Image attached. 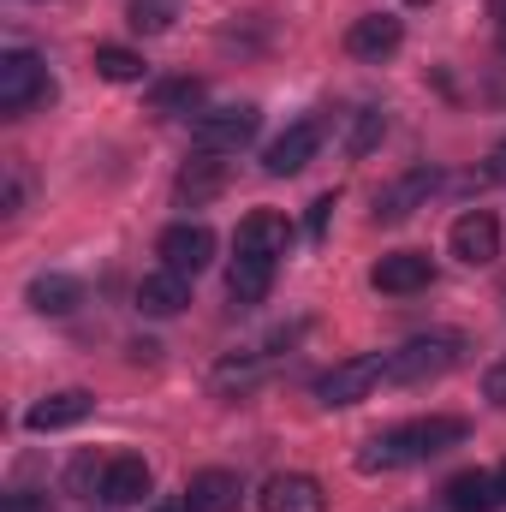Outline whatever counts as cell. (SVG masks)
I'll return each mask as SVG.
<instances>
[{
	"label": "cell",
	"instance_id": "obj_21",
	"mask_svg": "<svg viewBox=\"0 0 506 512\" xmlns=\"http://www.w3.org/2000/svg\"><path fill=\"white\" fill-rule=\"evenodd\" d=\"M429 191H435V173H405L399 185H387V191L376 197V221H405Z\"/></svg>",
	"mask_w": 506,
	"mask_h": 512
},
{
	"label": "cell",
	"instance_id": "obj_16",
	"mask_svg": "<svg viewBox=\"0 0 506 512\" xmlns=\"http://www.w3.org/2000/svg\"><path fill=\"white\" fill-rule=\"evenodd\" d=\"M185 304H191V274H173V268L143 274V286H137V310L143 316H179Z\"/></svg>",
	"mask_w": 506,
	"mask_h": 512
},
{
	"label": "cell",
	"instance_id": "obj_9",
	"mask_svg": "<svg viewBox=\"0 0 506 512\" xmlns=\"http://www.w3.org/2000/svg\"><path fill=\"white\" fill-rule=\"evenodd\" d=\"M316 143H322V126H316V120H298V126H286L274 143H268L262 167H268L274 179H292V173H304V167H310Z\"/></svg>",
	"mask_w": 506,
	"mask_h": 512
},
{
	"label": "cell",
	"instance_id": "obj_17",
	"mask_svg": "<svg viewBox=\"0 0 506 512\" xmlns=\"http://www.w3.org/2000/svg\"><path fill=\"white\" fill-rule=\"evenodd\" d=\"M239 501H245V489L233 471H197L185 483V512H239Z\"/></svg>",
	"mask_w": 506,
	"mask_h": 512
},
{
	"label": "cell",
	"instance_id": "obj_22",
	"mask_svg": "<svg viewBox=\"0 0 506 512\" xmlns=\"http://www.w3.org/2000/svg\"><path fill=\"white\" fill-rule=\"evenodd\" d=\"M256 382H262V364H256L251 352H233V358H221V364H215V376H209V387H215L221 399H245Z\"/></svg>",
	"mask_w": 506,
	"mask_h": 512
},
{
	"label": "cell",
	"instance_id": "obj_13",
	"mask_svg": "<svg viewBox=\"0 0 506 512\" xmlns=\"http://www.w3.org/2000/svg\"><path fill=\"white\" fill-rule=\"evenodd\" d=\"M399 42H405V24H399L393 12H370V18H358V24L346 30V54H352V60H387Z\"/></svg>",
	"mask_w": 506,
	"mask_h": 512
},
{
	"label": "cell",
	"instance_id": "obj_20",
	"mask_svg": "<svg viewBox=\"0 0 506 512\" xmlns=\"http://www.w3.org/2000/svg\"><path fill=\"white\" fill-rule=\"evenodd\" d=\"M268 280H274V262H262V256H239L233 274H227V298H233L239 310H251V304L268 298Z\"/></svg>",
	"mask_w": 506,
	"mask_h": 512
},
{
	"label": "cell",
	"instance_id": "obj_3",
	"mask_svg": "<svg viewBox=\"0 0 506 512\" xmlns=\"http://www.w3.org/2000/svg\"><path fill=\"white\" fill-rule=\"evenodd\" d=\"M453 364H459V340H447V334H435V340H411V346L387 352V382L417 387V382H435V376H447Z\"/></svg>",
	"mask_w": 506,
	"mask_h": 512
},
{
	"label": "cell",
	"instance_id": "obj_33",
	"mask_svg": "<svg viewBox=\"0 0 506 512\" xmlns=\"http://www.w3.org/2000/svg\"><path fill=\"white\" fill-rule=\"evenodd\" d=\"M155 512H185V501H179V507H155Z\"/></svg>",
	"mask_w": 506,
	"mask_h": 512
},
{
	"label": "cell",
	"instance_id": "obj_10",
	"mask_svg": "<svg viewBox=\"0 0 506 512\" xmlns=\"http://www.w3.org/2000/svg\"><path fill=\"white\" fill-rule=\"evenodd\" d=\"M239 256H262V262H274V256H286L292 245V227H286V215H274V209H251L245 221H239Z\"/></svg>",
	"mask_w": 506,
	"mask_h": 512
},
{
	"label": "cell",
	"instance_id": "obj_29",
	"mask_svg": "<svg viewBox=\"0 0 506 512\" xmlns=\"http://www.w3.org/2000/svg\"><path fill=\"white\" fill-rule=\"evenodd\" d=\"M328 209H334V197H322V203H316V209H310V233H316V239H322V233H328Z\"/></svg>",
	"mask_w": 506,
	"mask_h": 512
},
{
	"label": "cell",
	"instance_id": "obj_15",
	"mask_svg": "<svg viewBox=\"0 0 506 512\" xmlns=\"http://www.w3.org/2000/svg\"><path fill=\"white\" fill-rule=\"evenodd\" d=\"M108 507H137L143 495H149V465L137 459V453H120V459H108L102 465V489H96Z\"/></svg>",
	"mask_w": 506,
	"mask_h": 512
},
{
	"label": "cell",
	"instance_id": "obj_25",
	"mask_svg": "<svg viewBox=\"0 0 506 512\" xmlns=\"http://www.w3.org/2000/svg\"><path fill=\"white\" fill-rule=\"evenodd\" d=\"M173 18H179V0H131L126 6V24L143 30V36H161Z\"/></svg>",
	"mask_w": 506,
	"mask_h": 512
},
{
	"label": "cell",
	"instance_id": "obj_2",
	"mask_svg": "<svg viewBox=\"0 0 506 512\" xmlns=\"http://www.w3.org/2000/svg\"><path fill=\"white\" fill-rule=\"evenodd\" d=\"M54 84H48V66L30 54V48H12L0 54V108L6 114H30L36 102H48Z\"/></svg>",
	"mask_w": 506,
	"mask_h": 512
},
{
	"label": "cell",
	"instance_id": "obj_34",
	"mask_svg": "<svg viewBox=\"0 0 506 512\" xmlns=\"http://www.w3.org/2000/svg\"><path fill=\"white\" fill-rule=\"evenodd\" d=\"M495 477H501V495H506V465H501V471H495Z\"/></svg>",
	"mask_w": 506,
	"mask_h": 512
},
{
	"label": "cell",
	"instance_id": "obj_19",
	"mask_svg": "<svg viewBox=\"0 0 506 512\" xmlns=\"http://www.w3.org/2000/svg\"><path fill=\"white\" fill-rule=\"evenodd\" d=\"M30 304H36L42 316H72V310L84 304V286H78L72 274H36V280H30Z\"/></svg>",
	"mask_w": 506,
	"mask_h": 512
},
{
	"label": "cell",
	"instance_id": "obj_6",
	"mask_svg": "<svg viewBox=\"0 0 506 512\" xmlns=\"http://www.w3.org/2000/svg\"><path fill=\"white\" fill-rule=\"evenodd\" d=\"M161 268H173V274H203L209 262H215V233L203 227V221H179V227H167L161 233Z\"/></svg>",
	"mask_w": 506,
	"mask_h": 512
},
{
	"label": "cell",
	"instance_id": "obj_27",
	"mask_svg": "<svg viewBox=\"0 0 506 512\" xmlns=\"http://www.w3.org/2000/svg\"><path fill=\"white\" fill-rule=\"evenodd\" d=\"M66 477H72V489H78V495H90V489H102V471H96V459H78V465H72Z\"/></svg>",
	"mask_w": 506,
	"mask_h": 512
},
{
	"label": "cell",
	"instance_id": "obj_18",
	"mask_svg": "<svg viewBox=\"0 0 506 512\" xmlns=\"http://www.w3.org/2000/svg\"><path fill=\"white\" fill-rule=\"evenodd\" d=\"M441 501H447V512H495L506 495H501V477H489V471H459V477L441 489Z\"/></svg>",
	"mask_w": 506,
	"mask_h": 512
},
{
	"label": "cell",
	"instance_id": "obj_1",
	"mask_svg": "<svg viewBox=\"0 0 506 512\" xmlns=\"http://www.w3.org/2000/svg\"><path fill=\"white\" fill-rule=\"evenodd\" d=\"M465 441V417H417V423H399L387 435H370L364 453H358V471H399V465H417V459H435L447 447Z\"/></svg>",
	"mask_w": 506,
	"mask_h": 512
},
{
	"label": "cell",
	"instance_id": "obj_24",
	"mask_svg": "<svg viewBox=\"0 0 506 512\" xmlns=\"http://www.w3.org/2000/svg\"><path fill=\"white\" fill-rule=\"evenodd\" d=\"M96 72H102L108 84H137V78H143V54H131L120 42H102V48H96Z\"/></svg>",
	"mask_w": 506,
	"mask_h": 512
},
{
	"label": "cell",
	"instance_id": "obj_31",
	"mask_svg": "<svg viewBox=\"0 0 506 512\" xmlns=\"http://www.w3.org/2000/svg\"><path fill=\"white\" fill-rule=\"evenodd\" d=\"M6 512H42V507H36L30 495H12V501H6Z\"/></svg>",
	"mask_w": 506,
	"mask_h": 512
},
{
	"label": "cell",
	"instance_id": "obj_23",
	"mask_svg": "<svg viewBox=\"0 0 506 512\" xmlns=\"http://www.w3.org/2000/svg\"><path fill=\"white\" fill-rule=\"evenodd\" d=\"M197 102H203V84H197V78H167V84H155V96H149L155 114H191Z\"/></svg>",
	"mask_w": 506,
	"mask_h": 512
},
{
	"label": "cell",
	"instance_id": "obj_30",
	"mask_svg": "<svg viewBox=\"0 0 506 512\" xmlns=\"http://www.w3.org/2000/svg\"><path fill=\"white\" fill-rule=\"evenodd\" d=\"M489 179H501L506 185V137L495 143V155H489Z\"/></svg>",
	"mask_w": 506,
	"mask_h": 512
},
{
	"label": "cell",
	"instance_id": "obj_14",
	"mask_svg": "<svg viewBox=\"0 0 506 512\" xmlns=\"http://www.w3.org/2000/svg\"><path fill=\"white\" fill-rule=\"evenodd\" d=\"M221 185H227V161H221V155H209V149H197V155L179 167V179H173V197L197 209V203L221 197Z\"/></svg>",
	"mask_w": 506,
	"mask_h": 512
},
{
	"label": "cell",
	"instance_id": "obj_28",
	"mask_svg": "<svg viewBox=\"0 0 506 512\" xmlns=\"http://www.w3.org/2000/svg\"><path fill=\"white\" fill-rule=\"evenodd\" d=\"M483 393H489V399H495V405L506 411V358H501V364H489V376H483Z\"/></svg>",
	"mask_w": 506,
	"mask_h": 512
},
{
	"label": "cell",
	"instance_id": "obj_7",
	"mask_svg": "<svg viewBox=\"0 0 506 512\" xmlns=\"http://www.w3.org/2000/svg\"><path fill=\"white\" fill-rule=\"evenodd\" d=\"M447 245H453L459 262L483 268V262H495V256H501V221H495L489 209H471V215H459V221H453Z\"/></svg>",
	"mask_w": 506,
	"mask_h": 512
},
{
	"label": "cell",
	"instance_id": "obj_4",
	"mask_svg": "<svg viewBox=\"0 0 506 512\" xmlns=\"http://www.w3.org/2000/svg\"><path fill=\"white\" fill-rule=\"evenodd\" d=\"M376 382H387V358L364 352V358L334 364V370L316 382V399H322V405H358V399H370V393H376Z\"/></svg>",
	"mask_w": 506,
	"mask_h": 512
},
{
	"label": "cell",
	"instance_id": "obj_5",
	"mask_svg": "<svg viewBox=\"0 0 506 512\" xmlns=\"http://www.w3.org/2000/svg\"><path fill=\"white\" fill-rule=\"evenodd\" d=\"M262 126V114H256L251 102H233V108H215V114H197V149H209V155H233V149H245Z\"/></svg>",
	"mask_w": 506,
	"mask_h": 512
},
{
	"label": "cell",
	"instance_id": "obj_11",
	"mask_svg": "<svg viewBox=\"0 0 506 512\" xmlns=\"http://www.w3.org/2000/svg\"><path fill=\"white\" fill-rule=\"evenodd\" d=\"M322 507H328V495L304 471H280V477L262 483V512H322Z\"/></svg>",
	"mask_w": 506,
	"mask_h": 512
},
{
	"label": "cell",
	"instance_id": "obj_26",
	"mask_svg": "<svg viewBox=\"0 0 506 512\" xmlns=\"http://www.w3.org/2000/svg\"><path fill=\"white\" fill-rule=\"evenodd\" d=\"M381 131H387L381 108H364V114H358V131H352V155H370V149L381 143Z\"/></svg>",
	"mask_w": 506,
	"mask_h": 512
},
{
	"label": "cell",
	"instance_id": "obj_32",
	"mask_svg": "<svg viewBox=\"0 0 506 512\" xmlns=\"http://www.w3.org/2000/svg\"><path fill=\"white\" fill-rule=\"evenodd\" d=\"M489 12H495V18H506V0H489Z\"/></svg>",
	"mask_w": 506,
	"mask_h": 512
},
{
	"label": "cell",
	"instance_id": "obj_8",
	"mask_svg": "<svg viewBox=\"0 0 506 512\" xmlns=\"http://www.w3.org/2000/svg\"><path fill=\"white\" fill-rule=\"evenodd\" d=\"M96 411V399L84 393V387H66V393H48V399H36L30 411H24V429L30 435H54V429H72V423H84Z\"/></svg>",
	"mask_w": 506,
	"mask_h": 512
},
{
	"label": "cell",
	"instance_id": "obj_12",
	"mask_svg": "<svg viewBox=\"0 0 506 512\" xmlns=\"http://www.w3.org/2000/svg\"><path fill=\"white\" fill-rule=\"evenodd\" d=\"M429 274H435V268H429V256L423 251H387L376 268H370V286H376V292H393V298H405V292H423Z\"/></svg>",
	"mask_w": 506,
	"mask_h": 512
}]
</instances>
